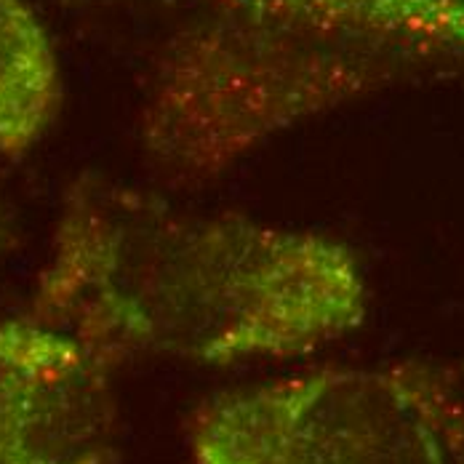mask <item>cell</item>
<instances>
[{
    "label": "cell",
    "mask_w": 464,
    "mask_h": 464,
    "mask_svg": "<svg viewBox=\"0 0 464 464\" xmlns=\"http://www.w3.org/2000/svg\"><path fill=\"white\" fill-rule=\"evenodd\" d=\"M366 307L358 256L328 235L192 214L83 177L62 200L27 315L107 361L237 363L318 350Z\"/></svg>",
    "instance_id": "cell-1"
},
{
    "label": "cell",
    "mask_w": 464,
    "mask_h": 464,
    "mask_svg": "<svg viewBox=\"0 0 464 464\" xmlns=\"http://www.w3.org/2000/svg\"><path fill=\"white\" fill-rule=\"evenodd\" d=\"M192 464H464V392L432 363L324 369L206 401Z\"/></svg>",
    "instance_id": "cell-2"
},
{
    "label": "cell",
    "mask_w": 464,
    "mask_h": 464,
    "mask_svg": "<svg viewBox=\"0 0 464 464\" xmlns=\"http://www.w3.org/2000/svg\"><path fill=\"white\" fill-rule=\"evenodd\" d=\"M110 363L33 315L0 324V464H115Z\"/></svg>",
    "instance_id": "cell-3"
},
{
    "label": "cell",
    "mask_w": 464,
    "mask_h": 464,
    "mask_svg": "<svg viewBox=\"0 0 464 464\" xmlns=\"http://www.w3.org/2000/svg\"><path fill=\"white\" fill-rule=\"evenodd\" d=\"M62 107V70L27 0H0V155L35 150Z\"/></svg>",
    "instance_id": "cell-4"
},
{
    "label": "cell",
    "mask_w": 464,
    "mask_h": 464,
    "mask_svg": "<svg viewBox=\"0 0 464 464\" xmlns=\"http://www.w3.org/2000/svg\"><path fill=\"white\" fill-rule=\"evenodd\" d=\"M336 30L464 56V0H334Z\"/></svg>",
    "instance_id": "cell-5"
},
{
    "label": "cell",
    "mask_w": 464,
    "mask_h": 464,
    "mask_svg": "<svg viewBox=\"0 0 464 464\" xmlns=\"http://www.w3.org/2000/svg\"><path fill=\"white\" fill-rule=\"evenodd\" d=\"M232 3H237V5H243V8H248L254 14L336 30L334 0H232Z\"/></svg>",
    "instance_id": "cell-6"
},
{
    "label": "cell",
    "mask_w": 464,
    "mask_h": 464,
    "mask_svg": "<svg viewBox=\"0 0 464 464\" xmlns=\"http://www.w3.org/2000/svg\"><path fill=\"white\" fill-rule=\"evenodd\" d=\"M5 243H8V230H5V222H3V217H0V256H3V251H5Z\"/></svg>",
    "instance_id": "cell-7"
}]
</instances>
